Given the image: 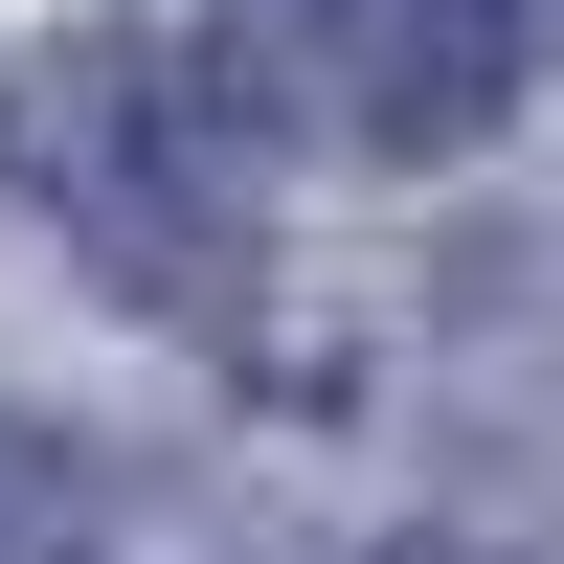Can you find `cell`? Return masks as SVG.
<instances>
[{
    "instance_id": "6da1fadb",
    "label": "cell",
    "mask_w": 564,
    "mask_h": 564,
    "mask_svg": "<svg viewBox=\"0 0 564 564\" xmlns=\"http://www.w3.org/2000/svg\"><path fill=\"white\" fill-rule=\"evenodd\" d=\"M23 181L68 204V249L113 271V294H159V316H249V181H226V90L181 68V45H45L23 68Z\"/></svg>"
},
{
    "instance_id": "7a4b0ae2",
    "label": "cell",
    "mask_w": 564,
    "mask_h": 564,
    "mask_svg": "<svg viewBox=\"0 0 564 564\" xmlns=\"http://www.w3.org/2000/svg\"><path fill=\"white\" fill-rule=\"evenodd\" d=\"M294 68H316V113H339L361 159H475V135L520 113V0H316Z\"/></svg>"
},
{
    "instance_id": "3957f363",
    "label": "cell",
    "mask_w": 564,
    "mask_h": 564,
    "mask_svg": "<svg viewBox=\"0 0 564 564\" xmlns=\"http://www.w3.org/2000/svg\"><path fill=\"white\" fill-rule=\"evenodd\" d=\"M68 520H90V497H68V452H45V430H0V564H68Z\"/></svg>"
}]
</instances>
